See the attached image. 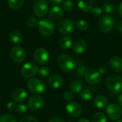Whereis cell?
Returning a JSON list of instances; mask_svg holds the SVG:
<instances>
[{"label":"cell","instance_id":"6da1fadb","mask_svg":"<svg viewBox=\"0 0 122 122\" xmlns=\"http://www.w3.org/2000/svg\"><path fill=\"white\" fill-rule=\"evenodd\" d=\"M58 64L61 70L65 72L72 71L76 66V62L73 57L68 54H61L57 59Z\"/></svg>","mask_w":122,"mask_h":122},{"label":"cell","instance_id":"7a4b0ae2","mask_svg":"<svg viewBox=\"0 0 122 122\" xmlns=\"http://www.w3.org/2000/svg\"><path fill=\"white\" fill-rule=\"evenodd\" d=\"M106 85L113 93L119 94L122 92V77L117 74H112L107 77Z\"/></svg>","mask_w":122,"mask_h":122},{"label":"cell","instance_id":"3957f363","mask_svg":"<svg viewBox=\"0 0 122 122\" xmlns=\"http://www.w3.org/2000/svg\"><path fill=\"white\" fill-rule=\"evenodd\" d=\"M38 28L43 36H49L54 34L55 26L51 19H42L38 21Z\"/></svg>","mask_w":122,"mask_h":122},{"label":"cell","instance_id":"277c9868","mask_svg":"<svg viewBox=\"0 0 122 122\" xmlns=\"http://www.w3.org/2000/svg\"><path fill=\"white\" fill-rule=\"evenodd\" d=\"M39 71V67L36 64L32 61L25 63L21 69V74L25 79H31L35 76Z\"/></svg>","mask_w":122,"mask_h":122},{"label":"cell","instance_id":"5b68a950","mask_svg":"<svg viewBox=\"0 0 122 122\" xmlns=\"http://www.w3.org/2000/svg\"><path fill=\"white\" fill-rule=\"evenodd\" d=\"M27 87L29 90L36 94H42L44 92L46 87L42 81L39 79H31L27 82Z\"/></svg>","mask_w":122,"mask_h":122},{"label":"cell","instance_id":"8992f818","mask_svg":"<svg viewBox=\"0 0 122 122\" xmlns=\"http://www.w3.org/2000/svg\"><path fill=\"white\" fill-rule=\"evenodd\" d=\"M114 26V19L109 16L105 15L101 17L99 21V28L104 33L110 32Z\"/></svg>","mask_w":122,"mask_h":122},{"label":"cell","instance_id":"52a82bcc","mask_svg":"<svg viewBox=\"0 0 122 122\" xmlns=\"http://www.w3.org/2000/svg\"><path fill=\"white\" fill-rule=\"evenodd\" d=\"M74 22L70 19H63L57 24V29L62 34H70L74 31Z\"/></svg>","mask_w":122,"mask_h":122},{"label":"cell","instance_id":"ba28073f","mask_svg":"<svg viewBox=\"0 0 122 122\" xmlns=\"http://www.w3.org/2000/svg\"><path fill=\"white\" fill-rule=\"evenodd\" d=\"M34 13L38 17H44L49 11V4L46 0H37L34 5Z\"/></svg>","mask_w":122,"mask_h":122},{"label":"cell","instance_id":"9c48e42d","mask_svg":"<svg viewBox=\"0 0 122 122\" xmlns=\"http://www.w3.org/2000/svg\"><path fill=\"white\" fill-rule=\"evenodd\" d=\"M10 57L14 62L21 63L26 58L25 50L20 46H14L10 51Z\"/></svg>","mask_w":122,"mask_h":122},{"label":"cell","instance_id":"30bf717a","mask_svg":"<svg viewBox=\"0 0 122 122\" xmlns=\"http://www.w3.org/2000/svg\"><path fill=\"white\" fill-rule=\"evenodd\" d=\"M49 53L47 50L44 48L40 47L35 50L34 53V61L40 65L45 64L49 60Z\"/></svg>","mask_w":122,"mask_h":122},{"label":"cell","instance_id":"8fae6325","mask_svg":"<svg viewBox=\"0 0 122 122\" xmlns=\"http://www.w3.org/2000/svg\"><path fill=\"white\" fill-rule=\"evenodd\" d=\"M107 117L112 120H118L122 115V109L117 104H110L107 106Z\"/></svg>","mask_w":122,"mask_h":122},{"label":"cell","instance_id":"7c38bea8","mask_svg":"<svg viewBox=\"0 0 122 122\" xmlns=\"http://www.w3.org/2000/svg\"><path fill=\"white\" fill-rule=\"evenodd\" d=\"M84 78L87 83L90 84H97L101 81V74L95 69H87L84 74Z\"/></svg>","mask_w":122,"mask_h":122},{"label":"cell","instance_id":"4fadbf2b","mask_svg":"<svg viewBox=\"0 0 122 122\" xmlns=\"http://www.w3.org/2000/svg\"><path fill=\"white\" fill-rule=\"evenodd\" d=\"M28 107L32 111H36L41 109L44 105V99L38 95H33L29 97L28 100Z\"/></svg>","mask_w":122,"mask_h":122},{"label":"cell","instance_id":"5bb4252c","mask_svg":"<svg viewBox=\"0 0 122 122\" xmlns=\"http://www.w3.org/2000/svg\"><path fill=\"white\" fill-rule=\"evenodd\" d=\"M66 112L72 117H78L82 113L81 106L76 102H69L66 105Z\"/></svg>","mask_w":122,"mask_h":122},{"label":"cell","instance_id":"9a60e30c","mask_svg":"<svg viewBox=\"0 0 122 122\" xmlns=\"http://www.w3.org/2000/svg\"><path fill=\"white\" fill-rule=\"evenodd\" d=\"M11 97L13 99V100L14 101V102L16 103H21L23 102L27 97V93L26 92L22 89V88H18L16 89L12 94H11Z\"/></svg>","mask_w":122,"mask_h":122},{"label":"cell","instance_id":"2e32d148","mask_svg":"<svg viewBox=\"0 0 122 122\" xmlns=\"http://www.w3.org/2000/svg\"><path fill=\"white\" fill-rule=\"evenodd\" d=\"M64 80L62 79V77L60 75L58 74H54L51 76L47 81L48 85L52 88V89H59L62 84H63Z\"/></svg>","mask_w":122,"mask_h":122},{"label":"cell","instance_id":"e0dca14e","mask_svg":"<svg viewBox=\"0 0 122 122\" xmlns=\"http://www.w3.org/2000/svg\"><path fill=\"white\" fill-rule=\"evenodd\" d=\"M87 49L86 42L83 39H78L72 44V49L74 53L81 54H83Z\"/></svg>","mask_w":122,"mask_h":122},{"label":"cell","instance_id":"ac0fdd59","mask_svg":"<svg viewBox=\"0 0 122 122\" xmlns=\"http://www.w3.org/2000/svg\"><path fill=\"white\" fill-rule=\"evenodd\" d=\"M109 65L112 70L117 72L122 71V59L119 56H114L109 61Z\"/></svg>","mask_w":122,"mask_h":122},{"label":"cell","instance_id":"d6986e66","mask_svg":"<svg viewBox=\"0 0 122 122\" xmlns=\"http://www.w3.org/2000/svg\"><path fill=\"white\" fill-rule=\"evenodd\" d=\"M64 15V11L62 9L58 6H53L49 11V17L53 20H59L61 19Z\"/></svg>","mask_w":122,"mask_h":122},{"label":"cell","instance_id":"ffe728a7","mask_svg":"<svg viewBox=\"0 0 122 122\" xmlns=\"http://www.w3.org/2000/svg\"><path fill=\"white\" fill-rule=\"evenodd\" d=\"M78 6L81 11L89 12L93 7V2L92 0H78Z\"/></svg>","mask_w":122,"mask_h":122},{"label":"cell","instance_id":"44dd1931","mask_svg":"<svg viewBox=\"0 0 122 122\" xmlns=\"http://www.w3.org/2000/svg\"><path fill=\"white\" fill-rule=\"evenodd\" d=\"M59 44L61 48L64 49H68L72 46V39L70 36L64 35L59 39Z\"/></svg>","mask_w":122,"mask_h":122},{"label":"cell","instance_id":"7402d4cb","mask_svg":"<svg viewBox=\"0 0 122 122\" xmlns=\"http://www.w3.org/2000/svg\"><path fill=\"white\" fill-rule=\"evenodd\" d=\"M94 104L96 107L99 109L105 108L107 106V99L102 95H99L94 98Z\"/></svg>","mask_w":122,"mask_h":122},{"label":"cell","instance_id":"603a6c76","mask_svg":"<svg viewBox=\"0 0 122 122\" xmlns=\"http://www.w3.org/2000/svg\"><path fill=\"white\" fill-rule=\"evenodd\" d=\"M9 39L10 41L15 44H20L22 41L23 39V36L21 34V33L19 31H13L10 33L9 34Z\"/></svg>","mask_w":122,"mask_h":122},{"label":"cell","instance_id":"cb8c5ba5","mask_svg":"<svg viewBox=\"0 0 122 122\" xmlns=\"http://www.w3.org/2000/svg\"><path fill=\"white\" fill-rule=\"evenodd\" d=\"M82 89H83V84L81 81L79 80L74 81L70 85V89L71 92L74 94H79L80 92H81Z\"/></svg>","mask_w":122,"mask_h":122},{"label":"cell","instance_id":"d4e9b609","mask_svg":"<svg viewBox=\"0 0 122 122\" xmlns=\"http://www.w3.org/2000/svg\"><path fill=\"white\" fill-rule=\"evenodd\" d=\"M24 0H8V5L13 10H18L24 5Z\"/></svg>","mask_w":122,"mask_h":122},{"label":"cell","instance_id":"484cf974","mask_svg":"<svg viewBox=\"0 0 122 122\" xmlns=\"http://www.w3.org/2000/svg\"><path fill=\"white\" fill-rule=\"evenodd\" d=\"M92 122H107V119L106 115L102 112H97L95 113L92 118Z\"/></svg>","mask_w":122,"mask_h":122},{"label":"cell","instance_id":"4316f807","mask_svg":"<svg viewBox=\"0 0 122 122\" xmlns=\"http://www.w3.org/2000/svg\"><path fill=\"white\" fill-rule=\"evenodd\" d=\"M116 6L115 4H112V3H105L103 5V11L106 13V14H113L115 11H116Z\"/></svg>","mask_w":122,"mask_h":122},{"label":"cell","instance_id":"83f0119b","mask_svg":"<svg viewBox=\"0 0 122 122\" xmlns=\"http://www.w3.org/2000/svg\"><path fill=\"white\" fill-rule=\"evenodd\" d=\"M80 97H81V99L83 101L88 102L92 97V92L89 89H83V90H81V94H80Z\"/></svg>","mask_w":122,"mask_h":122},{"label":"cell","instance_id":"f1b7e54d","mask_svg":"<svg viewBox=\"0 0 122 122\" xmlns=\"http://www.w3.org/2000/svg\"><path fill=\"white\" fill-rule=\"evenodd\" d=\"M76 74L79 76H84V74L86 71V66L81 64V62L80 61H77L76 63Z\"/></svg>","mask_w":122,"mask_h":122},{"label":"cell","instance_id":"f546056e","mask_svg":"<svg viewBox=\"0 0 122 122\" xmlns=\"http://www.w3.org/2000/svg\"><path fill=\"white\" fill-rule=\"evenodd\" d=\"M76 26L79 30L84 31H87L89 29V24L86 21L81 19V20H79L76 21Z\"/></svg>","mask_w":122,"mask_h":122},{"label":"cell","instance_id":"4dcf8cb0","mask_svg":"<svg viewBox=\"0 0 122 122\" xmlns=\"http://www.w3.org/2000/svg\"><path fill=\"white\" fill-rule=\"evenodd\" d=\"M62 6L64 10L67 11H71L74 8V3L71 0H65L63 1Z\"/></svg>","mask_w":122,"mask_h":122},{"label":"cell","instance_id":"1f68e13d","mask_svg":"<svg viewBox=\"0 0 122 122\" xmlns=\"http://www.w3.org/2000/svg\"><path fill=\"white\" fill-rule=\"evenodd\" d=\"M0 122H16V120L12 115L4 114L0 117Z\"/></svg>","mask_w":122,"mask_h":122},{"label":"cell","instance_id":"d6a6232c","mask_svg":"<svg viewBox=\"0 0 122 122\" xmlns=\"http://www.w3.org/2000/svg\"><path fill=\"white\" fill-rule=\"evenodd\" d=\"M39 75L43 78L47 77L50 74V69L47 66H42L38 71Z\"/></svg>","mask_w":122,"mask_h":122},{"label":"cell","instance_id":"836d02e7","mask_svg":"<svg viewBox=\"0 0 122 122\" xmlns=\"http://www.w3.org/2000/svg\"><path fill=\"white\" fill-rule=\"evenodd\" d=\"M38 20L36 17L34 16H30L27 21H26V24H27V26H29V27H35L36 25H38Z\"/></svg>","mask_w":122,"mask_h":122},{"label":"cell","instance_id":"e575fe53","mask_svg":"<svg viewBox=\"0 0 122 122\" xmlns=\"http://www.w3.org/2000/svg\"><path fill=\"white\" fill-rule=\"evenodd\" d=\"M16 111L18 114H25L27 111V107L26 106V104H19V105L16 106Z\"/></svg>","mask_w":122,"mask_h":122},{"label":"cell","instance_id":"d590c367","mask_svg":"<svg viewBox=\"0 0 122 122\" xmlns=\"http://www.w3.org/2000/svg\"><path fill=\"white\" fill-rule=\"evenodd\" d=\"M92 15L94 16V17H99L102 15V9L99 7V6H94V7H92Z\"/></svg>","mask_w":122,"mask_h":122},{"label":"cell","instance_id":"8d00e7d4","mask_svg":"<svg viewBox=\"0 0 122 122\" xmlns=\"http://www.w3.org/2000/svg\"><path fill=\"white\" fill-rule=\"evenodd\" d=\"M64 99L66 102H71L74 99V96L73 94L71 92H66L64 94Z\"/></svg>","mask_w":122,"mask_h":122},{"label":"cell","instance_id":"74e56055","mask_svg":"<svg viewBox=\"0 0 122 122\" xmlns=\"http://www.w3.org/2000/svg\"><path fill=\"white\" fill-rule=\"evenodd\" d=\"M19 122H39L38 120L31 116H26L23 117L22 119H21V120L19 121Z\"/></svg>","mask_w":122,"mask_h":122},{"label":"cell","instance_id":"f35d334b","mask_svg":"<svg viewBox=\"0 0 122 122\" xmlns=\"http://www.w3.org/2000/svg\"><path fill=\"white\" fill-rule=\"evenodd\" d=\"M16 102H10L8 103L7 104V109L10 112H14V111H16Z\"/></svg>","mask_w":122,"mask_h":122},{"label":"cell","instance_id":"ab89813d","mask_svg":"<svg viewBox=\"0 0 122 122\" xmlns=\"http://www.w3.org/2000/svg\"><path fill=\"white\" fill-rule=\"evenodd\" d=\"M99 72L100 74H105L108 72V67L105 65H102L99 69Z\"/></svg>","mask_w":122,"mask_h":122},{"label":"cell","instance_id":"60d3db41","mask_svg":"<svg viewBox=\"0 0 122 122\" xmlns=\"http://www.w3.org/2000/svg\"><path fill=\"white\" fill-rule=\"evenodd\" d=\"M49 122H65L64 120L60 117H54L49 119Z\"/></svg>","mask_w":122,"mask_h":122},{"label":"cell","instance_id":"b9f144b4","mask_svg":"<svg viewBox=\"0 0 122 122\" xmlns=\"http://www.w3.org/2000/svg\"><path fill=\"white\" fill-rule=\"evenodd\" d=\"M49 1L54 5H58L63 2V0H49Z\"/></svg>","mask_w":122,"mask_h":122},{"label":"cell","instance_id":"7bdbcfd3","mask_svg":"<svg viewBox=\"0 0 122 122\" xmlns=\"http://www.w3.org/2000/svg\"><path fill=\"white\" fill-rule=\"evenodd\" d=\"M117 102L118 104L122 107V94H120L118 97H117Z\"/></svg>","mask_w":122,"mask_h":122},{"label":"cell","instance_id":"ee69618b","mask_svg":"<svg viewBox=\"0 0 122 122\" xmlns=\"http://www.w3.org/2000/svg\"><path fill=\"white\" fill-rule=\"evenodd\" d=\"M118 11H119V14H120V16L122 17V1L118 6Z\"/></svg>","mask_w":122,"mask_h":122},{"label":"cell","instance_id":"f6af8a7d","mask_svg":"<svg viewBox=\"0 0 122 122\" xmlns=\"http://www.w3.org/2000/svg\"><path fill=\"white\" fill-rule=\"evenodd\" d=\"M118 29H119V31L122 33V21H120L119 24H118Z\"/></svg>","mask_w":122,"mask_h":122},{"label":"cell","instance_id":"bcb514c9","mask_svg":"<svg viewBox=\"0 0 122 122\" xmlns=\"http://www.w3.org/2000/svg\"><path fill=\"white\" fill-rule=\"evenodd\" d=\"M90 122L88 119H81L80 120H79V122Z\"/></svg>","mask_w":122,"mask_h":122},{"label":"cell","instance_id":"7dc6e473","mask_svg":"<svg viewBox=\"0 0 122 122\" xmlns=\"http://www.w3.org/2000/svg\"><path fill=\"white\" fill-rule=\"evenodd\" d=\"M66 122H75L74 121H73V120H69V121H67Z\"/></svg>","mask_w":122,"mask_h":122},{"label":"cell","instance_id":"c3c4849f","mask_svg":"<svg viewBox=\"0 0 122 122\" xmlns=\"http://www.w3.org/2000/svg\"><path fill=\"white\" fill-rule=\"evenodd\" d=\"M117 122H122V119H119Z\"/></svg>","mask_w":122,"mask_h":122},{"label":"cell","instance_id":"681fc988","mask_svg":"<svg viewBox=\"0 0 122 122\" xmlns=\"http://www.w3.org/2000/svg\"><path fill=\"white\" fill-rule=\"evenodd\" d=\"M105 1H112V0H105Z\"/></svg>","mask_w":122,"mask_h":122},{"label":"cell","instance_id":"f907efd6","mask_svg":"<svg viewBox=\"0 0 122 122\" xmlns=\"http://www.w3.org/2000/svg\"><path fill=\"white\" fill-rule=\"evenodd\" d=\"M32 1H36V0H32Z\"/></svg>","mask_w":122,"mask_h":122}]
</instances>
